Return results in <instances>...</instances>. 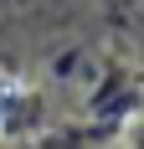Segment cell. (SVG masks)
<instances>
[{
	"instance_id": "obj_1",
	"label": "cell",
	"mask_w": 144,
	"mask_h": 149,
	"mask_svg": "<svg viewBox=\"0 0 144 149\" xmlns=\"http://www.w3.org/2000/svg\"><path fill=\"white\" fill-rule=\"evenodd\" d=\"M26 103V82L21 77H10V72H0V134L10 129V113Z\"/></svg>"
}]
</instances>
